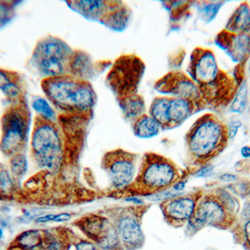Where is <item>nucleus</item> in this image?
Returning a JSON list of instances; mask_svg holds the SVG:
<instances>
[{"label":"nucleus","mask_w":250,"mask_h":250,"mask_svg":"<svg viewBox=\"0 0 250 250\" xmlns=\"http://www.w3.org/2000/svg\"><path fill=\"white\" fill-rule=\"evenodd\" d=\"M250 218V198L248 201L244 204V206L241 208L240 213L238 215L236 221H243Z\"/></svg>","instance_id":"37"},{"label":"nucleus","mask_w":250,"mask_h":250,"mask_svg":"<svg viewBox=\"0 0 250 250\" xmlns=\"http://www.w3.org/2000/svg\"><path fill=\"white\" fill-rule=\"evenodd\" d=\"M235 222L236 219L226 211L213 192L202 193L194 215L185 226L186 234L190 237L194 236L204 228L228 229H231Z\"/></svg>","instance_id":"7"},{"label":"nucleus","mask_w":250,"mask_h":250,"mask_svg":"<svg viewBox=\"0 0 250 250\" xmlns=\"http://www.w3.org/2000/svg\"><path fill=\"white\" fill-rule=\"evenodd\" d=\"M195 105L196 104L191 101L175 97L170 98L167 108V117L169 123L168 128H173L186 122L194 113Z\"/></svg>","instance_id":"17"},{"label":"nucleus","mask_w":250,"mask_h":250,"mask_svg":"<svg viewBox=\"0 0 250 250\" xmlns=\"http://www.w3.org/2000/svg\"><path fill=\"white\" fill-rule=\"evenodd\" d=\"M156 88L162 93L171 94L175 98L191 101L195 104L202 99L199 86L184 74H169L156 84Z\"/></svg>","instance_id":"13"},{"label":"nucleus","mask_w":250,"mask_h":250,"mask_svg":"<svg viewBox=\"0 0 250 250\" xmlns=\"http://www.w3.org/2000/svg\"><path fill=\"white\" fill-rule=\"evenodd\" d=\"M242 126V123L239 122V121H234V122H231L230 124H229V125L227 126V132H228V138L229 139H232L234 138V137L236 136L237 134L238 130L239 128Z\"/></svg>","instance_id":"36"},{"label":"nucleus","mask_w":250,"mask_h":250,"mask_svg":"<svg viewBox=\"0 0 250 250\" xmlns=\"http://www.w3.org/2000/svg\"><path fill=\"white\" fill-rule=\"evenodd\" d=\"M10 167L14 181H20L27 171V160L24 153L16 154L11 157Z\"/></svg>","instance_id":"27"},{"label":"nucleus","mask_w":250,"mask_h":250,"mask_svg":"<svg viewBox=\"0 0 250 250\" xmlns=\"http://www.w3.org/2000/svg\"><path fill=\"white\" fill-rule=\"evenodd\" d=\"M74 5L77 12L88 18L99 17L104 13L105 7L104 1H75Z\"/></svg>","instance_id":"25"},{"label":"nucleus","mask_w":250,"mask_h":250,"mask_svg":"<svg viewBox=\"0 0 250 250\" xmlns=\"http://www.w3.org/2000/svg\"><path fill=\"white\" fill-rule=\"evenodd\" d=\"M77 238L74 231L66 227L45 229L42 250H70Z\"/></svg>","instance_id":"15"},{"label":"nucleus","mask_w":250,"mask_h":250,"mask_svg":"<svg viewBox=\"0 0 250 250\" xmlns=\"http://www.w3.org/2000/svg\"><path fill=\"white\" fill-rule=\"evenodd\" d=\"M75 250H100L98 247L87 238H77L74 244Z\"/></svg>","instance_id":"34"},{"label":"nucleus","mask_w":250,"mask_h":250,"mask_svg":"<svg viewBox=\"0 0 250 250\" xmlns=\"http://www.w3.org/2000/svg\"><path fill=\"white\" fill-rule=\"evenodd\" d=\"M249 103V87L247 81H244L238 88L236 95L234 96L230 110L233 113H242L247 107Z\"/></svg>","instance_id":"26"},{"label":"nucleus","mask_w":250,"mask_h":250,"mask_svg":"<svg viewBox=\"0 0 250 250\" xmlns=\"http://www.w3.org/2000/svg\"><path fill=\"white\" fill-rule=\"evenodd\" d=\"M213 194L215 196V198L219 200L222 206L225 208L226 211L234 219L237 220L238 215L240 213L242 206L240 204V200L236 197V195L233 194L227 188H217L213 191Z\"/></svg>","instance_id":"22"},{"label":"nucleus","mask_w":250,"mask_h":250,"mask_svg":"<svg viewBox=\"0 0 250 250\" xmlns=\"http://www.w3.org/2000/svg\"><path fill=\"white\" fill-rule=\"evenodd\" d=\"M228 140L227 126L215 116L204 115L196 121L187 134L189 157L196 164L204 165L224 150Z\"/></svg>","instance_id":"1"},{"label":"nucleus","mask_w":250,"mask_h":250,"mask_svg":"<svg viewBox=\"0 0 250 250\" xmlns=\"http://www.w3.org/2000/svg\"><path fill=\"white\" fill-rule=\"evenodd\" d=\"M73 225L100 250H125L116 227L105 214H87L76 219Z\"/></svg>","instance_id":"8"},{"label":"nucleus","mask_w":250,"mask_h":250,"mask_svg":"<svg viewBox=\"0 0 250 250\" xmlns=\"http://www.w3.org/2000/svg\"><path fill=\"white\" fill-rule=\"evenodd\" d=\"M30 145L34 160L41 168L49 171L60 168L63 161L62 142L51 121L38 118Z\"/></svg>","instance_id":"4"},{"label":"nucleus","mask_w":250,"mask_h":250,"mask_svg":"<svg viewBox=\"0 0 250 250\" xmlns=\"http://www.w3.org/2000/svg\"><path fill=\"white\" fill-rule=\"evenodd\" d=\"M234 240L246 250H250V218L243 221H236L230 229Z\"/></svg>","instance_id":"24"},{"label":"nucleus","mask_w":250,"mask_h":250,"mask_svg":"<svg viewBox=\"0 0 250 250\" xmlns=\"http://www.w3.org/2000/svg\"><path fill=\"white\" fill-rule=\"evenodd\" d=\"M188 185V179H179L175 184L171 187V188L175 191L178 194H183V192L185 191V189L187 188Z\"/></svg>","instance_id":"38"},{"label":"nucleus","mask_w":250,"mask_h":250,"mask_svg":"<svg viewBox=\"0 0 250 250\" xmlns=\"http://www.w3.org/2000/svg\"><path fill=\"white\" fill-rule=\"evenodd\" d=\"M162 127L150 115H142L134 123L133 130L136 137L139 138H151L156 137Z\"/></svg>","instance_id":"20"},{"label":"nucleus","mask_w":250,"mask_h":250,"mask_svg":"<svg viewBox=\"0 0 250 250\" xmlns=\"http://www.w3.org/2000/svg\"><path fill=\"white\" fill-rule=\"evenodd\" d=\"M202 191L181 194L160 204L166 222L173 228H184L192 218L197 208Z\"/></svg>","instance_id":"12"},{"label":"nucleus","mask_w":250,"mask_h":250,"mask_svg":"<svg viewBox=\"0 0 250 250\" xmlns=\"http://www.w3.org/2000/svg\"><path fill=\"white\" fill-rule=\"evenodd\" d=\"M145 71L143 62L135 56H125L114 64L107 75L108 86L120 99L137 94V89Z\"/></svg>","instance_id":"9"},{"label":"nucleus","mask_w":250,"mask_h":250,"mask_svg":"<svg viewBox=\"0 0 250 250\" xmlns=\"http://www.w3.org/2000/svg\"><path fill=\"white\" fill-rule=\"evenodd\" d=\"M3 237H4V232H3L2 229L0 228V240H1V239H2Z\"/></svg>","instance_id":"44"},{"label":"nucleus","mask_w":250,"mask_h":250,"mask_svg":"<svg viewBox=\"0 0 250 250\" xmlns=\"http://www.w3.org/2000/svg\"><path fill=\"white\" fill-rule=\"evenodd\" d=\"M11 77L7 73L0 70V89L10 97H16L19 94V87Z\"/></svg>","instance_id":"30"},{"label":"nucleus","mask_w":250,"mask_h":250,"mask_svg":"<svg viewBox=\"0 0 250 250\" xmlns=\"http://www.w3.org/2000/svg\"><path fill=\"white\" fill-rule=\"evenodd\" d=\"M222 3H206L200 8V17L207 23L212 22L218 11L220 10Z\"/></svg>","instance_id":"31"},{"label":"nucleus","mask_w":250,"mask_h":250,"mask_svg":"<svg viewBox=\"0 0 250 250\" xmlns=\"http://www.w3.org/2000/svg\"><path fill=\"white\" fill-rule=\"evenodd\" d=\"M8 15H9V14H8L7 8H6L4 5L0 4V25H2V24L6 21V17H7Z\"/></svg>","instance_id":"42"},{"label":"nucleus","mask_w":250,"mask_h":250,"mask_svg":"<svg viewBox=\"0 0 250 250\" xmlns=\"http://www.w3.org/2000/svg\"><path fill=\"white\" fill-rule=\"evenodd\" d=\"M219 180L224 182V183H229V184H233L238 181V176L232 173H223L222 175L219 177Z\"/></svg>","instance_id":"40"},{"label":"nucleus","mask_w":250,"mask_h":250,"mask_svg":"<svg viewBox=\"0 0 250 250\" xmlns=\"http://www.w3.org/2000/svg\"><path fill=\"white\" fill-rule=\"evenodd\" d=\"M169 99L167 97L155 98L150 104V116L154 119L162 128H168V117H167V108Z\"/></svg>","instance_id":"23"},{"label":"nucleus","mask_w":250,"mask_h":250,"mask_svg":"<svg viewBox=\"0 0 250 250\" xmlns=\"http://www.w3.org/2000/svg\"><path fill=\"white\" fill-rule=\"evenodd\" d=\"M43 229H30L22 231L13 239L10 247L21 250H42Z\"/></svg>","instance_id":"18"},{"label":"nucleus","mask_w":250,"mask_h":250,"mask_svg":"<svg viewBox=\"0 0 250 250\" xmlns=\"http://www.w3.org/2000/svg\"><path fill=\"white\" fill-rule=\"evenodd\" d=\"M69 47L60 39H45L42 41L37 47V61H52L65 63L69 55Z\"/></svg>","instance_id":"16"},{"label":"nucleus","mask_w":250,"mask_h":250,"mask_svg":"<svg viewBox=\"0 0 250 250\" xmlns=\"http://www.w3.org/2000/svg\"><path fill=\"white\" fill-rule=\"evenodd\" d=\"M216 42L234 62H242L250 55V37L249 34H234L227 30L219 33Z\"/></svg>","instance_id":"14"},{"label":"nucleus","mask_w":250,"mask_h":250,"mask_svg":"<svg viewBox=\"0 0 250 250\" xmlns=\"http://www.w3.org/2000/svg\"><path fill=\"white\" fill-rule=\"evenodd\" d=\"M189 74L200 90L213 87L227 77L219 69L213 52L202 48L196 49L192 54Z\"/></svg>","instance_id":"11"},{"label":"nucleus","mask_w":250,"mask_h":250,"mask_svg":"<svg viewBox=\"0 0 250 250\" xmlns=\"http://www.w3.org/2000/svg\"><path fill=\"white\" fill-rule=\"evenodd\" d=\"M0 186L7 190H11L14 186L13 176L4 167H0Z\"/></svg>","instance_id":"33"},{"label":"nucleus","mask_w":250,"mask_h":250,"mask_svg":"<svg viewBox=\"0 0 250 250\" xmlns=\"http://www.w3.org/2000/svg\"><path fill=\"white\" fill-rule=\"evenodd\" d=\"M213 170V166L206 163L204 164L201 167H200L195 173H194V177L196 178H204V177H208L212 173Z\"/></svg>","instance_id":"35"},{"label":"nucleus","mask_w":250,"mask_h":250,"mask_svg":"<svg viewBox=\"0 0 250 250\" xmlns=\"http://www.w3.org/2000/svg\"><path fill=\"white\" fill-rule=\"evenodd\" d=\"M30 116L23 105L9 108L2 117L0 150L5 156L13 157L23 153L29 132Z\"/></svg>","instance_id":"5"},{"label":"nucleus","mask_w":250,"mask_h":250,"mask_svg":"<svg viewBox=\"0 0 250 250\" xmlns=\"http://www.w3.org/2000/svg\"><path fill=\"white\" fill-rule=\"evenodd\" d=\"M181 178L177 166L171 160L148 152L144 155L136 180L129 189L147 196L171 188Z\"/></svg>","instance_id":"3"},{"label":"nucleus","mask_w":250,"mask_h":250,"mask_svg":"<svg viewBox=\"0 0 250 250\" xmlns=\"http://www.w3.org/2000/svg\"><path fill=\"white\" fill-rule=\"evenodd\" d=\"M137 154L124 150L106 152L102 160V167L116 190L129 189L138 174Z\"/></svg>","instance_id":"10"},{"label":"nucleus","mask_w":250,"mask_h":250,"mask_svg":"<svg viewBox=\"0 0 250 250\" xmlns=\"http://www.w3.org/2000/svg\"><path fill=\"white\" fill-rule=\"evenodd\" d=\"M146 210L145 205H134L113 208L105 213L116 227L125 250H139L144 247L146 237L142 228V219Z\"/></svg>","instance_id":"6"},{"label":"nucleus","mask_w":250,"mask_h":250,"mask_svg":"<svg viewBox=\"0 0 250 250\" xmlns=\"http://www.w3.org/2000/svg\"><path fill=\"white\" fill-rule=\"evenodd\" d=\"M74 64V71L78 75H84L89 73L88 69H89V63L88 59L85 56H79L73 62Z\"/></svg>","instance_id":"32"},{"label":"nucleus","mask_w":250,"mask_h":250,"mask_svg":"<svg viewBox=\"0 0 250 250\" xmlns=\"http://www.w3.org/2000/svg\"><path fill=\"white\" fill-rule=\"evenodd\" d=\"M125 200H126L127 202L133 203V204L136 205V206H143V205H145V204H144V200H142V199H140V198H138V197H129V198L125 199Z\"/></svg>","instance_id":"41"},{"label":"nucleus","mask_w":250,"mask_h":250,"mask_svg":"<svg viewBox=\"0 0 250 250\" xmlns=\"http://www.w3.org/2000/svg\"><path fill=\"white\" fill-rule=\"evenodd\" d=\"M32 107L36 112L40 114L39 117L42 118V119H44V120L52 122L56 117L55 111L52 108L50 104L42 97H38V98L33 100Z\"/></svg>","instance_id":"29"},{"label":"nucleus","mask_w":250,"mask_h":250,"mask_svg":"<svg viewBox=\"0 0 250 250\" xmlns=\"http://www.w3.org/2000/svg\"><path fill=\"white\" fill-rule=\"evenodd\" d=\"M127 22H128L127 12L120 9L109 13L105 19L106 25H108L111 29L118 30V31L123 30L127 25Z\"/></svg>","instance_id":"28"},{"label":"nucleus","mask_w":250,"mask_h":250,"mask_svg":"<svg viewBox=\"0 0 250 250\" xmlns=\"http://www.w3.org/2000/svg\"><path fill=\"white\" fill-rule=\"evenodd\" d=\"M241 155L245 159H250V146H244L241 149Z\"/></svg>","instance_id":"43"},{"label":"nucleus","mask_w":250,"mask_h":250,"mask_svg":"<svg viewBox=\"0 0 250 250\" xmlns=\"http://www.w3.org/2000/svg\"><path fill=\"white\" fill-rule=\"evenodd\" d=\"M47 98L66 111L86 113L93 108L96 96L91 86L73 77H48L42 82Z\"/></svg>","instance_id":"2"},{"label":"nucleus","mask_w":250,"mask_h":250,"mask_svg":"<svg viewBox=\"0 0 250 250\" xmlns=\"http://www.w3.org/2000/svg\"><path fill=\"white\" fill-rule=\"evenodd\" d=\"M120 105L126 119L137 120L145 114V102L138 93L120 99Z\"/></svg>","instance_id":"21"},{"label":"nucleus","mask_w":250,"mask_h":250,"mask_svg":"<svg viewBox=\"0 0 250 250\" xmlns=\"http://www.w3.org/2000/svg\"><path fill=\"white\" fill-rule=\"evenodd\" d=\"M225 30L234 34H248L250 31V8L248 3H243L231 15L227 23Z\"/></svg>","instance_id":"19"},{"label":"nucleus","mask_w":250,"mask_h":250,"mask_svg":"<svg viewBox=\"0 0 250 250\" xmlns=\"http://www.w3.org/2000/svg\"><path fill=\"white\" fill-rule=\"evenodd\" d=\"M72 219V214L70 213H61L55 214L52 223H62Z\"/></svg>","instance_id":"39"}]
</instances>
